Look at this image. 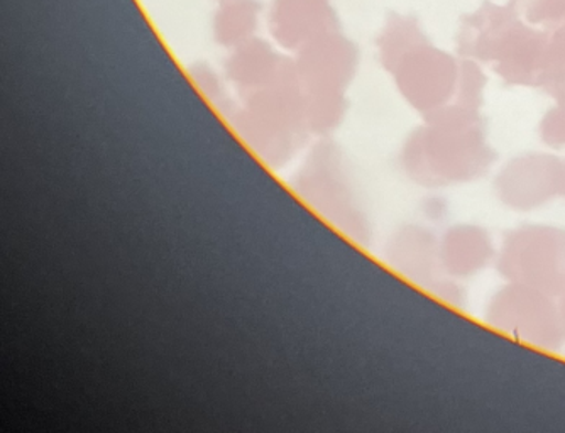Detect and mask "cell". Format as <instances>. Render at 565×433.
<instances>
[{
	"mask_svg": "<svg viewBox=\"0 0 565 433\" xmlns=\"http://www.w3.org/2000/svg\"><path fill=\"white\" fill-rule=\"evenodd\" d=\"M510 6L529 24L548 33L565 24V0H510Z\"/></svg>",
	"mask_w": 565,
	"mask_h": 433,
	"instance_id": "4",
	"label": "cell"
},
{
	"mask_svg": "<svg viewBox=\"0 0 565 433\" xmlns=\"http://www.w3.org/2000/svg\"><path fill=\"white\" fill-rule=\"evenodd\" d=\"M551 41L552 33L532 28L510 4L490 0L475 14L465 15L459 31L460 53L497 63L494 68L513 82H529L547 68Z\"/></svg>",
	"mask_w": 565,
	"mask_h": 433,
	"instance_id": "1",
	"label": "cell"
},
{
	"mask_svg": "<svg viewBox=\"0 0 565 433\" xmlns=\"http://www.w3.org/2000/svg\"><path fill=\"white\" fill-rule=\"evenodd\" d=\"M269 28L285 46L303 47L339 31L338 12L330 0H273Z\"/></svg>",
	"mask_w": 565,
	"mask_h": 433,
	"instance_id": "2",
	"label": "cell"
},
{
	"mask_svg": "<svg viewBox=\"0 0 565 433\" xmlns=\"http://www.w3.org/2000/svg\"><path fill=\"white\" fill-rule=\"evenodd\" d=\"M262 4L258 0H221L214 15V34L218 43L243 44L258 28Z\"/></svg>",
	"mask_w": 565,
	"mask_h": 433,
	"instance_id": "3",
	"label": "cell"
}]
</instances>
